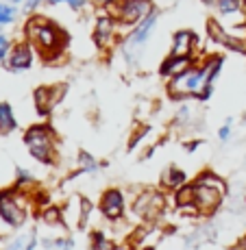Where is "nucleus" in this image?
<instances>
[{"mask_svg":"<svg viewBox=\"0 0 246 250\" xmlns=\"http://www.w3.org/2000/svg\"><path fill=\"white\" fill-rule=\"evenodd\" d=\"M192 198H194L192 185H181V189H177V194H175V200L179 207H192Z\"/></svg>","mask_w":246,"mask_h":250,"instance_id":"20","label":"nucleus"},{"mask_svg":"<svg viewBox=\"0 0 246 250\" xmlns=\"http://www.w3.org/2000/svg\"><path fill=\"white\" fill-rule=\"evenodd\" d=\"M64 96V87L59 89H52V87H40L35 91V107L37 111H40L42 115L50 113L52 107H55L57 103H59V98Z\"/></svg>","mask_w":246,"mask_h":250,"instance_id":"11","label":"nucleus"},{"mask_svg":"<svg viewBox=\"0 0 246 250\" xmlns=\"http://www.w3.org/2000/svg\"><path fill=\"white\" fill-rule=\"evenodd\" d=\"M163 211V198L161 194H157L155 189H148L135 200V213L142 215V218L155 220L159 213Z\"/></svg>","mask_w":246,"mask_h":250,"instance_id":"8","label":"nucleus"},{"mask_svg":"<svg viewBox=\"0 0 246 250\" xmlns=\"http://www.w3.org/2000/svg\"><path fill=\"white\" fill-rule=\"evenodd\" d=\"M205 76H207V83H214V79L218 76V72H220V68H223V57H211L209 61H207L205 65Z\"/></svg>","mask_w":246,"mask_h":250,"instance_id":"19","label":"nucleus"},{"mask_svg":"<svg viewBox=\"0 0 246 250\" xmlns=\"http://www.w3.org/2000/svg\"><path fill=\"white\" fill-rule=\"evenodd\" d=\"M91 250H115V246H113V242L105 239V235L96 233L94 235V246H91Z\"/></svg>","mask_w":246,"mask_h":250,"instance_id":"25","label":"nucleus"},{"mask_svg":"<svg viewBox=\"0 0 246 250\" xmlns=\"http://www.w3.org/2000/svg\"><path fill=\"white\" fill-rule=\"evenodd\" d=\"M190 68V57H175L170 55L166 61L161 63V76H177L181 74V72H185Z\"/></svg>","mask_w":246,"mask_h":250,"instance_id":"15","label":"nucleus"},{"mask_svg":"<svg viewBox=\"0 0 246 250\" xmlns=\"http://www.w3.org/2000/svg\"><path fill=\"white\" fill-rule=\"evenodd\" d=\"M46 2H50V4H57V2H61V0H46Z\"/></svg>","mask_w":246,"mask_h":250,"instance_id":"34","label":"nucleus"},{"mask_svg":"<svg viewBox=\"0 0 246 250\" xmlns=\"http://www.w3.org/2000/svg\"><path fill=\"white\" fill-rule=\"evenodd\" d=\"M148 250H151V248H148Z\"/></svg>","mask_w":246,"mask_h":250,"instance_id":"38","label":"nucleus"},{"mask_svg":"<svg viewBox=\"0 0 246 250\" xmlns=\"http://www.w3.org/2000/svg\"><path fill=\"white\" fill-rule=\"evenodd\" d=\"M33 63V50L28 44H18L11 50V57H9V68L11 70H28Z\"/></svg>","mask_w":246,"mask_h":250,"instance_id":"13","label":"nucleus"},{"mask_svg":"<svg viewBox=\"0 0 246 250\" xmlns=\"http://www.w3.org/2000/svg\"><path fill=\"white\" fill-rule=\"evenodd\" d=\"M240 250H246V235L242 237V242H240Z\"/></svg>","mask_w":246,"mask_h":250,"instance_id":"32","label":"nucleus"},{"mask_svg":"<svg viewBox=\"0 0 246 250\" xmlns=\"http://www.w3.org/2000/svg\"><path fill=\"white\" fill-rule=\"evenodd\" d=\"M37 246V235L35 233H24L18 239H13L4 250H33Z\"/></svg>","mask_w":246,"mask_h":250,"instance_id":"17","label":"nucleus"},{"mask_svg":"<svg viewBox=\"0 0 246 250\" xmlns=\"http://www.w3.org/2000/svg\"><path fill=\"white\" fill-rule=\"evenodd\" d=\"M24 142H26L28 150H31V155L37 161H42V163L55 161V139H52L50 126L40 124V126L28 128L26 135H24Z\"/></svg>","mask_w":246,"mask_h":250,"instance_id":"4","label":"nucleus"},{"mask_svg":"<svg viewBox=\"0 0 246 250\" xmlns=\"http://www.w3.org/2000/svg\"><path fill=\"white\" fill-rule=\"evenodd\" d=\"M207 31H209V37H211V40L218 42V44H223V46H226L229 50L246 52V44H244V40H238V37H233V35H229V33H224V28L220 26L218 22L209 20V22H207Z\"/></svg>","mask_w":246,"mask_h":250,"instance_id":"10","label":"nucleus"},{"mask_svg":"<svg viewBox=\"0 0 246 250\" xmlns=\"http://www.w3.org/2000/svg\"><path fill=\"white\" fill-rule=\"evenodd\" d=\"M18 181L20 183H31L33 176L28 174V170H18Z\"/></svg>","mask_w":246,"mask_h":250,"instance_id":"28","label":"nucleus"},{"mask_svg":"<svg viewBox=\"0 0 246 250\" xmlns=\"http://www.w3.org/2000/svg\"><path fill=\"white\" fill-rule=\"evenodd\" d=\"M112 37H113V18H109V16L98 18V22H96V31H94L96 44H98L100 48L109 46Z\"/></svg>","mask_w":246,"mask_h":250,"instance_id":"14","label":"nucleus"},{"mask_svg":"<svg viewBox=\"0 0 246 250\" xmlns=\"http://www.w3.org/2000/svg\"><path fill=\"white\" fill-rule=\"evenodd\" d=\"M16 16L18 13L11 4H0V26H2V24H11L16 20Z\"/></svg>","mask_w":246,"mask_h":250,"instance_id":"24","label":"nucleus"},{"mask_svg":"<svg viewBox=\"0 0 246 250\" xmlns=\"http://www.w3.org/2000/svg\"><path fill=\"white\" fill-rule=\"evenodd\" d=\"M66 2L70 4L72 9H81V7H83V4H85V0H66Z\"/></svg>","mask_w":246,"mask_h":250,"instance_id":"30","label":"nucleus"},{"mask_svg":"<svg viewBox=\"0 0 246 250\" xmlns=\"http://www.w3.org/2000/svg\"><path fill=\"white\" fill-rule=\"evenodd\" d=\"M218 135H220V139H223V142H226V139L231 137V126H223V128H220Z\"/></svg>","mask_w":246,"mask_h":250,"instance_id":"29","label":"nucleus"},{"mask_svg":"<svg viewBox=\"0 0 246 250\" xmlns=\"http://www.w3.org/2000/svg\"><path fill=\"white\" fill-rule=\"evenodd\" d=\"M183 183H185V174H183L179 167H168L161 174V185L166 189H179Z\"/></svg>","mask_w":246,"mask_h":250,"instance_id":"16","label":"nucleus"},{"mask_svg":"<svg viewBox=\"0 0 246 250\" xmlns=\"http://www.w3.org/2000/svg\"><path fill=\"white\" fill-rule=\"evenodd\" d=\"M79 161H81V167H83V172H96V161L91 159V155H88V152H81Z\"/></svg>","mask_w":246,"mask_h":250,"instance_id":"26","label":"nucleus"},{"mask_svg":"<svg viewBox=\"0 0 246 250\" xmlns=\"http://www.w3.org/2000/svg\"><path fill=\"white\" fill-rule=\"evenodd\" d=\"M40 2H42V0H26V9H28V11H33V9H35Z\"/></svg>","mask_w":246,"mask_h":250,"instance_id":"31","label":"nucleus"},{"mask_svg":"<svg viewBox=\"0 0 246 250\" xmlns=\"http://www.w3.org/2000/svg\"><path fill=\"white\" fill-rule=\"evenodd\" d=\"M42 218H44V222L50 224V227H61V224H64L61 211L57 209V207H46L44 213H42Z\"/></svg>","mask_w":246,"mask_h":250,"instance_id":"21","label":"nucleus"},{"mask_svg":"<svg viewBox=\"0 0 246 250\" xmlns=\"http://www.w3.org/2000/svg\"><path fill=\"white\" fill-rule=\"evenodd\" d=\"M16 128V118L7 103H0V133H11Z\"/></svg>","mask_w":246,"mask_h":250,"instance_id":"18","label":"nucleus"},{"mask_svg":"<svg viewBox=\"0 0 246 250\" xmlns=\"http://www.w3.org/2000/svg\"><path fill=\"white\" fill-rule=\"evenodd\" d=\"M7 50H9V40L4 35H0V61H4V57H7Z\"/></svg>","mask_w":246,"mask_h":250,"instance_id":"27","label":"nucleus"},{"mask_svg":"<svg viewBox=\"0 0 246 250\" xmlns=\"http://www.w3.org/2000/svg\"><path fill=\"white\" fill-rule=\"evenodd\" d=\"M202 2H207V4H214V2H218V0H202Z\"/></svg>","mask_w":246,"mask_h":250,"instance_id":"33","label":"nucleus"},{"mask_svg":"<svg viewBox=\"0 0 246 250\" xmlns=\"http://www.w3.org/2000/svg\"><path fill=\"white\" fill-rule=\"evenodd\" d=\"M98 2H112V0H98Z\"/></svg>","mask_w":246,"mask_h":250,"instance_id":"36","label":"nucleus"},{"mask_svg":"<svg viewBox=\"0 0 246 250\" xmlns=\"http://www.w3.org/2000/svg\"><path fill=\"white\" fill-rule=\"evenodd\" d=\"M194 189V198H192V207H196V211L202 215H211L223 203L224 196V185L218 176L205 174L192 185Z\"/></svg>","mask_w":246,"mask_h":250,"instance_id":"2","label":"nucleus"},{"mask_svg":"<svg viewBox=\"0 0 246 250\" xmlns=\"http://www.w3.org/2000/svg\"><path fill=\"white\" fill-rule=\"evenodd\" d=\"M9 2H22V0H9Z\"/></svg>","mask_w":246,"mask_h":250,"instance_id":"35","label":"nucleus"},{"mask_svg":"<svg viewBox=\"0 0 246 250\" xmlns=\"http://www.w3.org/2000/svg\"><path fill=\"white\" fill-rule=\"evenodd\" d=\"M100 211L105 213V218L118 220L124 213V194L120 189H107L100 198Z\"/></svg>","mask_w":246,"mask_h":250,"instance_id":"9","label":"nucleus"},{"mask_svg":"<svg viewBox=\"0 0 246 250\" xmlns=\"http://www.w3.org/2000/svg\"><path fill=\"white\" fill-rule=\"evenodd\" d=\"M28 35H31L33 44L37 46V50L50 59L55 52H61L66 46V35L61 28H57L55 24L46 20H31L28 22Z\"/></svg>","mask_w":246,"mask_h":250,"instance_id":"3","label":"nucleus"},{"mask_svg":"<svg viewBox=\"0 0 246 250\" xmlns=\"http://www.w3.org/2000/svg\"><path fill=\"white\" fill-rule=\"evenodd\" d=\"M244 11H246V0H244Z\"/></svg>","mask_w":246,"mask_h":250,"instance_id":"37","label":"nucleus"},{"mask_svg":"<svg viewBox=\"0 0 246 250\" xmlns=\"http://www.w3.org/2000/svg\"><path fill=\"white\" fill-rule=\"evenodd\" d=\"M153 13L151 0H115L113 16L120 24H139Z\"/></svg>","mask_w":246,"mask_h":250,"instance_id":"6","label":"nucleus"},{"mask_svg":"<svg viewBox=\"0 0 246 250\" xmlns=\"http://www.w3.org/2000/svg\"><path fill=\"white\" fill-rule=\"evenodd\" d=\"M44 246L48 250H72L74 248V242L72 239H46Z\"/></svg>","mask_w":246,"mask_h":250,"instance_id":"23","label":"nucleus"},{"mask_svg":"<svg viewBox=\"0 0 246 250\" xmlns=\"http://www.w3.org/2000/svg\"><path fill=\"white\" fill-rule=\"evenodd\" d=\"M218 11L223 13V16H231V13H238L240 9H242V2L240 0H218Z\"/></svg>","mask_w":246,"mask_h":250,"instance_id":"22","label":"nucleus"},{"mask_svg":"<svg viewBox=\"0 0 246 250\" xmlns=\"http://www.w3.org/2000/svg\"><path fill=\"white\" fill-rule=\"evenodd\" d=\"M0 218L9 227H22L26 220V205L22 198H18L13 191H2L0 194Z\"/></svg>","mask_w":246,"mask_h":250,"instance_id":"7","label":"nucleus"},{"mask_svg":"<svg viewBox=\"0 0 246 250\" xmlns=\"http://www.w3.org/2000/svg\"><path fill=\"white\" fill-rule=\"evenodd\" d=\"M157 18H159V13H157V11H153L151 16L144 18V20L137 24V28H135L131 35H129L127 40H124V44H122V52H124V57H127L129 63H133V65L137 63L139 55H142L144 46H146L148 37H151V31H153V26H155Z\"/></svg>","mask_w":246,"mask_h":250,"instance_id":"5","label":"nucleus"},{"mask_svg":"<svg viewBox=\"0 0 246 250\" xmlns=\"http://www.w3.org/2000/svg\"><path fill=\"white\" fill-rule=\"evenodd\" d=\"M168 94L179 100L190 98V96L207 100L211 96V85L207 83L205 68H187L181 74L172 76L170 83H168Z\"/></svg>","mask_w":246,"mask_h":250,"instance_id":"1","label":"nucleus"},{"mask_svg":"<svg viewBox=\"0 0 246 250\" xmlns=\"http://www.w3.org/2000/svg\"><path fill=\"white\" fill-rule=\"evenodd\" d=\"M194 48H196V35L192 31L175 33V40H172V55L175 57H190L192 59Z\"/></svg>","mask_w":246,"mask_h":250,"instance_id":"12","label":"nucleus"}]
</instances>
